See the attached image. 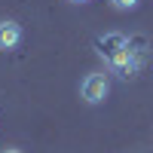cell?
Returning a JSON list of instances; mask_svg holds the SVG:
<instances>
[{
	"instance_id": "obj_3",
	"label": "cell",
	"mask_w": 153,
	"mask_h": 153,
	"mask_svg": "<svg viewBox=\"0 0 153 153\" xmlns=\"http://www.w3.org/2000/svg\"><path fill=\"white\" fill-rule=\"evenodd\" d=\"M113 3V9H120V12H129V9H135L141 0H110Z\"/></svg>"
},
{
	"instance_id": "obj_5",
	"label": "cell",
	"mask_w": 153,
	"mask_h": 153,
	"mask_svg": "<svg viewBox=\"0 0 153 153\" xmlns=\"http://www.w3.org/2000/svg\"><path fill=\"white\" fill-rule=\"evenodd\" d=\"M3 153H22V150H3Z\"/></svg>"
},
{
	"instance_id": "obj_2",
	"label": "cell",
	"mask_w": 153,
	"mask_h": 153,
	"mask_svg": "<svg viewBox=\"0 0 153 153\" xmlns=\"http://www.w3.org/2000/svg\"><path fill=\"white\" fill-rule=\"evenodd\" d=\"M22 43V28L16 22H0V49H3V52H9V49H16Z\"/></svg>"
},
{
	"instance_id": "obj_1",
	"label": "cell",
	"mask_w": 153,
	"mask_h": 153,
	"mask_svg": "<svg viewBox=\"0 0 153 153\" xmlns=\"http://www.w3.org/2000/svg\"><path fill=\"white\" fill-rule=\"evenodd\" d=\"M110 92V80H107V74H89L86 80L80 83V95L86 104H101V101L107 98Z\"/></svg>"
},
{
	"instance_id": "obj_4",
	"label": "cell",
	"mask_w": 153,
	"mask_h": 153,
	"mask_svg": "<svg viewBox=\"0 0 153 153\" xmlns=\"http://www.w3.org/2000/svg\"><path fill=\"white\" fill-rule=\"evenodd\" d=\"M71 3H89V0H71Z\"/></svg>"
}]
</instances>
